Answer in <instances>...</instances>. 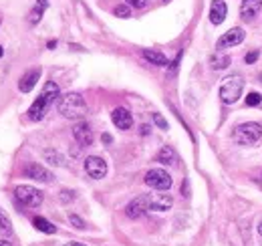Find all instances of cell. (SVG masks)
Listing matches in <instances>:
<instances>
[{
  "label": "cell",
  "mask_w": 262,
  "mask_h": 246,
  "mask_svg": "<svg viewBox=\"0 0 262 246\" xmlns=\"http://www.w3.org/2000/svg\"><path fill=\"white\" fill-rule=\"evenodd\" d=\"M33 224H35V228H36V230L45 232V234H54V232H57V226L51 224V222L47 220V218H43V216H36L35 220H33Z\"/></svg>",
  "instance_id": "cell-21"
},
{
  "label": "cell",
  "mask_w": 262,
  "mask_h": 246,
  "mask_svg": "<svg viewBox=\"0 0 262 246\" xmlns=\"http://www.w3.org/2000/svg\"><path fill=\"white\" fill-rule=\"evenodd\" d=\"M143 59L151 65H156V67H168V59H165V54L159 53V51H154V49H143Z\"/></svg>",
  "instance_id": "cell-17"
},
{
  "label": "cell",
  "mask_w": 262,
  "mask_h": 246,
  "mask_svg": "<svg viewBox=\"0 0 262 246\" xmlns=\"http://www.w3.org/2000/svg\"><path fill=\"white\" fill-rule=\"evenodd\" d=\"M15 198L18 200V204L26 208H38L43 204V192L33 186H17L15 188Z\"/></svg>",
  "instance_id": "cell-5"
},
{
  "label": "cell",
  "mask_w": 262,
  "mask_h": 246,
  "mask_svg": "<svg viewBox=\"0 0 262 246\" xmlns=\"http://www.w3.org/2000/svg\"><path fill=\"white\" fill-rule=\"evenodd\" d=\"M242 89H244V79L240 75H232V77L224 79V83L220 85V91H218L220 101L226 105H234L240 99Z\"/></svg>",
  "instance_id": "cell-3"
},
{
  "label": "cell",
  "mask_w": 262,
  "mask_h": 246,
  "mask_svg": "<svg viewBox=\"0 0 262 246\" xmlns=\"http://www.w3.org/2000/svg\"><path fill=\"white\" fill-rule=\"evenodd\" d=\"M165 2H168V0H165Z\"/></svg>",
  "instance_id": "cell-39"
},
{
  "label": "cell",
  "mask_w": 262,
  "mask_h": 246,
  "mask_svg": "<svg viewBox=\"0 0 262 246\" xmlns=\"http://www.w3.org/2000/svg\"><path fill=\"white\" fill-rule=\"evenodd\" d=\"M2 53H4V51H2V47H0V59H2Z\"/></svg>",
  "instance_id": "cell-37"
},
{
  "label": "cell",
  "mask_w": 262,
  "mask_h": 246,
  "mask_svg": "<svg viewBox=\"0 0 262 246\" xmlns=\"http://www.w3.org/2000/svg\"><path fill=\"white\" fill-rule=\"evenodd\" d=\"M246 33L242 29H230L228 33H224L218 38V49H228V47H236L244 40Z\"/></svg>",
  "instance_id": "cell-11"
},
{
  "label": "cell",
  "mask_w": 262,
  "mask_h": 246,
  "mask_svg": "<svg viewBox=\"0 0 262 246\" xmlns=\"http://www.w3.org/2000/svg\"><path fill=\"white\" fill-rule=\"evenodd\" d=\"M125 4H129L131 8H143L147 4V0H125Z\"/></svg>",
  "instance_id": "cell-30"
},
{
  "label": "cell",
  "mask_w": 262,
  "mask_h": 246,
  "mask_svg": "<svg viewBox=\"0 0 262 246\" xmlns=\"http://www.w3.org/2000/svg\"><path fill=\"white\" fill-rule=\"evenodd\" d=\"M57 97H59V85L54 83V81H49V83L45 85V89H43V93L38 95V99L31 105L29 119L31 121H40V119L47 115L49 107L54 103V99H57Z\"/></svg>",
  "instance_id": "cell-2"
},
{
  "label": "cell",
  "mask_w": 262,
  "mask_h": 246,
  "mask_svg": "<svg viewBox=\"0 0 262 246\" xmlns=\"http://www.w3.org/2000/svg\"><path fill=\"white\" fill-rule=\"evenodd\" d=\"M258 57H260V53H258V51H250V53H246L244 61H246V65H252V63L258 61Z\"/></svg>",
  "instance_id": "cell-28"
},
{
  "label": "cell",
  "mask_w": 262,
  "mask_h": 246,
  "mask_svg": "<svg viewBox=\"0 0 262 246\" xmlns=\"http://www.w3.org/2000/svg\"><path fill=\"white\" fill-rule=\"evenodd\" d=\"M232 138L238 145H252L262 138V125L260 123H254V121L242 123V125L236 127Z\"/></svg>",
  "instance_id": "cell-4"
},
{
  "label": "cell",
  "mask_w": 262,
  "mask_h": 246,
  "mask_svg": "<svg viewBox=\"0 0 262 246\" xmlns=\"http://www.w3.org/2000/svg\"><path fill=\"white\" fill-rule=\"evenodd\" d=\"M73 135L81 147H87L93 143V129L87 125V123H77L75 129H73Z\"/></svg>",
  "instance_id": "cell-13"
},
{
  "label": "cell",
  "mask_w": 262,
  "mask_h": 246,
  "mask_svg": "<svg viewBox=\"0 0 262 246\" xmlns=\"http://www.w3.org/2000/svg\"><path fill=\"white\" fill-rule=\"evenodd\" d=\"M101 140H103V143H111V141H113V138H111L109 133H103V135H101Z\"/></svg>",
  "instance_id": "cell-31"
},
{
  "label": "cell",
  "mask_w": 262,
  "mask_h": 246,
  "mask_svg": "<svg viewBox=\"0 0 262 246\" xmlns=\"http://www.w3.org/2000/svg\"><path fill=\"white\" fill-rule=\"evenodd\" d=\"M12 232V226H10V220L4 216V212L0 210V234H10Z\"/></svg>",
  "instance_id": "cell-23"
},
{
  "label": "cell",
  "mask_w": 262,
  "mask_h": 246,
  "mask_svg": "<svg viewBox=\"0 0 262 246\" xmlns=\"http://www.w3.org/2000/svg\"><path fill=\"white\" fill-rule=\"evenodd\" d=\"M71 200H75V192H73V190H63V192H61V202L67 204V202H71Z\"/></svg>",
  "instance_id": "cell-29"
},
{
  "label": "cell",
  "mask_w": 262,
  "mask_h": 246,
  "mask_svg": "<svg viewBox=\"0 0 262 246\" xmlns=\"http://www.w3.org/2000/svg\"><path fill=\"white\" fill-rule=\"evenodd\" d=\"M0 246H12L8 240H0Z\"/></svg>",
  "instance_id": "cell-35"
},
{
  "label": "cell",
  "mask_w": 262,
  "mask_h": 246,
  "mask_svg": "<svg viewBox=\"0 0 262 246\" xmlns=\"http://www.w3.org/2000/svg\"><path fill=\"white\" fill-rule=\"evenodd\" d=\"M228 65H230L228 54H216V57H212V69L214 71H222V69H226Z\"/></svg>",
  "instance_id": "cell-22"
},
{
  "label": "cell",
  "mask_w": 262,
  "mask_h": 246,
  "mask_svg": "<svg viewBox=\"0 0 262 246\" xmlns=\"http://www.w3.org/2000/svg\"><path fill=\"white\" fill-rule=\"evenodd\" d=\"M115 17H119V18H129L131 17V6L129 4H119V6H115Z\"/></svg>",
  "instance_id": "cell-24"
},
{
  "label": "cell",
  "mask_w": 262,
  "mask_h": 246,
  "mask_svg": "<svg viewBox=\"0 0 262 246\" xmlns=\"http://www.w3.org/2000/svg\"><path fill=\"white\" fill-rule=\"evenodd\" d=\"M262 10V0H242L240 4V17L244 20H252Z\"/></svg>",
  "instance_id": "cell-15"
},
{
  "label": "cell",
  "mask_w": 262,
  "mask_h": 246,
  "mask_svg": "<svg viewBox=\"0 0 262 246\" xmlns=\"http://www.w3.org/2000/svg\"><path fill=\"white\" fill-rule=\"evenodd\" d=\"M65 246H87V244H83V242H67Z\"/></svg>",
  "instance_id": "cell-32"
},
{
  "label": "cell",
  "mask_w": 262,
  "mask_h": 246,
  "mask_svg": "<svg viewBox=\"0 0 262 246\" xmlns=\"http://www.w3.org/2000/svg\"><path fill=\"white\" fill-rule=\"evenodd\" d=\"M24 176H26V177H31V180L43 182V184H51V182L54 180L52 172H49L45 166H40V163H36V161L29 163V166L24 168Z\"/></svg>",
  "instance_id": "cell-8"
},
{
  "label": "cell",
  "mask_w": 262,
  "mask_h": 246,
  "mask_svg": "<svg viewBox=\"0 0 262 246\" xmlns=\"http://www.w3.org/2000/svg\"><path fill=\"white\" fill-rule=\"evenodd\" d=\"M258 234H260V236H262V222H260V224H258Z\"/></svg>",
  "instance_id": "cell-36"
},
{
  "label": "cell",
  "mask_w": 262,
  "mask_h": 246,
  "mask_svg": "<svg viewBox=\"0 0 262 246\" xmlns=\"http://www.w3.org/2000/svg\"><path fill=\"white\" fill-rule=\"evenodd\" d=\"M262 103V95L260 93H248V97H246V105H250V107H258Z\"/></svg>",
  "instance_id": "cell-25"
},
{
  "label": "cell",
  "mask_w": 262,
  "mask_h": 246,
  "mask_svg": "<svg viewBox=\"0 0 262 246\" xmlns=\"http://www.w3.org/2000/svg\"><path fill=\"white\" fill-rule=\"evenodd\" d=\"M57 47V40H49V49H54Z\"/></svg>",
  "instance_id": "cell-34"
},
{
  "label": "cell",
  "mask_w": 262,
  "mask_h": 246,
  "mask_svg": "<svg viewBox=\"0 0 262 246\" xmlns=\"http://www.w3.org/2000/svg\"><path fill=\"white\" fill-rule=\"evenodd\" d=\"M38 79H40V69H31V71H26V73L20 77V81H18V89H20L22 93L33 91Z\"/></svg>",
  "instance_id": "cell-16"
},
{
  "label": "cell",
  "mask_w": 262,
  "mask_h": 246,
  "mask_svg": "<svg viewBox=\"0 0 262 246\" xmlns=\"http://www.w3.org/2000/svg\"><path fill=\"white\" fill-rule=\"evenodd\" d=\"M47 6H49V0H36V4H35L33 10L29 12V22H31V24L40 22V18H43Z\"/></svg>",
  "instance_id": "cell-18"
},
{
  "label": "cell",
  "mask_w": 262,
  "mask_h": 246,
  "mask_svg": "<svg viewBox=\"0 0 262 246\" xmlns=\"http://www.w3.org/2000/svg\"><path fill=\"white\" fill-rule=\"evenodd\" d=\"M145 212H149V206H147V196H137L133 198L127 206H125V216L131 218V220H137L141 218Z\"/></svg>",
  "instance_id": "cell-9"
},
{
  "label": "cell",
  "mask_w": 262,
  "mask_h": 246,
  "mask_svg": "<svg viewBox=\"0 0 262 246\" xmlns=\"http://www.w3.org/2000/svg\"><path fill=\"white\" fill-rule=\"evenodd\" d=\"M43 158H45V161L51 163V166H65V158H63V154L59 152V149H52V147L45 149Z\"/></svg>",
  "instance_id": "cell-20"
},
{
  "label": "cell",
  "mask_w": 262,
  "mask_h": 246,
  "mask_svg": "<svg viewBox=\"0 0 262 246\" xmlns=\"http://www.w3.org/2000/svg\"><path fill=\"white\" fill-rule=\"evenodd\" d=\"M260 83H262V73H260Z\"/></svg>",
  "instance_id": "cell-38"
},
{
  "label": "cell",
  "mask_w": 262,
  "mask_h": 246,
  "mask_svg": "<svg viewBox=\"0 0 262 246\" xmlns=\"http://www.w3.org/2000/svg\"><path fill=\"white\" fill-rule=\"evenodd\" d=\"M147 206L149 210L165 212L174 206V198L170 194H147Z\"/></svg>",
  "instance_id": "cell-10"
},
{
  "label": "cell",
  "mask_w": 262,
  "mask_h": 246,
  "mask_svg": "<svg viewBox=\"0 0 262 246\" xmlns=\"http://www.w3.org/2000/svg\"><path fill=\"white\" fill-rule=\"evenodd\" d=\"M85 172L89 177H93V180H101L107 174V161L99 156H89L85 159Z\"/></svg>",
  "instance_id": "cell-7"
},
{
  "label": "cell",
  "mask_w": 262,
  "mask_h": 246,
  "mask_svg": "<svg viewBox=\"0 0 262 246\" xmlns=\"http://www.w3.org/2000/svg\"><path fill=\"white\" fill-rule=\"evenodd\" d=\"M59 113L67 119H83L87 115V103L83 99L81 93H65L61 95V99L57 103Z\"/></svg>",
  "instance_id": "cell-1"
},
{
  "label": "cell",
  "mask_w": 262,
  "mask_h": 246,
  "mask_svg": "<svg viewBox=\"0 0 262 246\" xmlns=\"http://www.w3.org/2000/svg\"><path fill=\"white\" fill-rule=\"evenodd\" d=\"M149 133V125H141V135H147Z\"/></svg>",
  "instance_id": "cell-33"
},
{
  "label": "cell",
  "mask_w": 262,
  "mask_h": 246,
  "mask_svg": "<svg viewBox=\"0 0 262 246\" xmlns=\"http://www.w3.org/2000/svg\"><path fill=\"white\" fill-rule=\"evenodd\" d=\"M157 161L163 163V166H174V163L177 161V156H175V152L170 145H163L159 149V154H157Z\"/></svg>",
  "instance_id": "cell-19"
},
{
  "label": "cell",
  "mask_w": 262,
  "mask_h": 246,
  "mask_svg": "<svg viewBox=\"0 0 262 246\" xmlns=\"http://www.w3.org/2000/svg\"><path fill=\"white\" fill-rule=\"evenodd\" d=\"M145 184L149 188H154V190H170L172 188V176L161 170V168H156V170H149L145 174Z\"/></svg>",
  "instance_id": "cell-6"
},
{
  "label": "cell",
  "mask_w": 262,
  "mask_h": 246,
  "mask_svg": "<svg viewBox=\"0 0 262 246\" xmlns=\"http://www.w3.org/2000/svg\"><path fill=\"white\" fill-rule=\"evenodd\" d=\"M154 123L159 127V129H168V121L163 119V115L161 113H154Z\"/></svg>",
  "instance_id": "cell-27"
},
{
  "label": "cell",
  "mask_w": 262,
  "mask_h": 246,
  "mask_svg": "<svg viewBox=\"0 0 262 246\" xmlns=\"http://www.w3.org/2000/svg\"><path fill=\"white\" fill-rule=\"evenodd\" d=\"M69 222H71L77 230H85V222H83V218L77 214H69Z\"/></svg>",
  "instance_id": "cell-26"
},
{
  "label": "cell",
  "mask_w": 262,
  "mask_h": 246,
  "mask_svg": "<svg viewBox=\"0 0 262 246\" xmlns=\"http://www.w3.org/2000/svg\"><path fill=\"white\" fill-rule=\"evenodd\" d=\"M228 15V6L224 0H212V6H210V22L212 24H222L224 18Z\"/></svg>",
  "instance_id": "cell-14"
},
{
  "label": "cell",
  "mask_w": 262,
  "mask_h": 246,
  "mask_svg": "<svg viewBox=\"0 0 262 246\" xmlns=\"http://www.w3.org/2000/svg\"><path fill=\"white\" fill-rule=\"evenodd\" d=\"M111 121L115 123V127H119V129H129V127L133 125V117H131V113L127 111L125 107H117V109H113Z\"/></svg>",
  "instance_id": "cell-12"
}]
</instances>
